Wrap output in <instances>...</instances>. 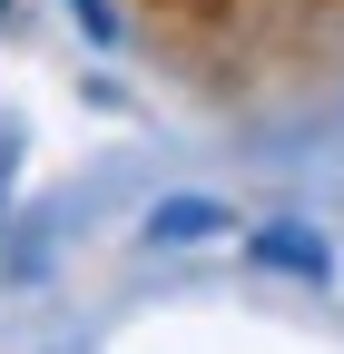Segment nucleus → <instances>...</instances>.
<instances>
[{
  "label": "nucleus",
  "instance_id": "obj_3",
  "mask_svg": "<svg viewBox=\"0 0 344 354\" xmlns=\"http://www.w3.org/2000/svg\"><path fill=\"white\" fill-rule=\"evenodd\" d=\"M10 177H20V138L0 128V197H10Z\"/></svg>",
  "mask_w": 344,
  "mask_h": 354
},
{
  "label": "nucleus",
  "instance_id": "obj_1",
  "mask_svg": "<svg viewBox=\"0 0 344 354\" xmlns=\"http://www.w3.org/2000/svg\"><path fill=\"white\" fill-rule=\"evenodd\" d=\"M227 227V207H207V197H167V207H148V236L157 246H197V236H217Z\"/></svg>",
  "mask_w": 344,
  "mask_h": 354
},
{
  "label": "nucleus",
  "instance_id": "obj_2",
  "mask_svg": "<svg viewBox=\"0 0 344 354\" xmlns=\"http://www.w3.org/2000/svg\"><path fill=\"white\" fill-rule=\"evenodd\" d=\"M256 256H266V266H285V276H325V246H315V236H285V227H266V236H256Z\"/></svg>",
  "mask_w": 344,
  "mask_h": 354
}]
</instances>
